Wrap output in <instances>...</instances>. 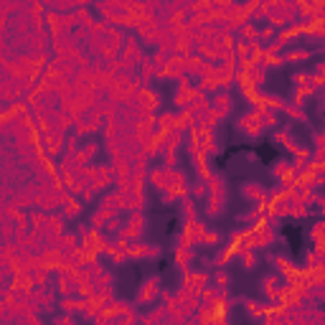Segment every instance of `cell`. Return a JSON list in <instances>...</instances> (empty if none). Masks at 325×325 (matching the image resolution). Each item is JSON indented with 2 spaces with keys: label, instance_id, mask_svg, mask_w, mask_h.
Wrapping results in <instances>:
<instances>
[{
  "label": "cell",
  "instance_id": "1",
  "mask_svg": "<svg viewBox=\"0 0 325 325\" xmlns=\"http://www.w3.org/2000/svg\"><path fill=\"white\" fill-rule=\"evenodd\" d=\"M239 130L241 132H247V135H259L262 130H264V122H262V112L259 109H254V112H249V114H244L241 119H239Z\"/></svg>",
  "mask_w": 325,
  "mask_h": 325
},
{
  "label": "cell",
  "instance_id": "2",
  "mask_svg": "<svg viewBox=\"0 0 325 325\" xmlns=\"http://www.w3.org/2000/svg\"><path fill=\"white\" fill-rule=\"evenodd\" d=\"M211 107H214V109H219V112L226 117V114L231 112L234 102H231V97H229L226 92H216V94H214V99H211Z\"/></svg>",
  "mask_w": 325,
  "mask_h": 325
},
{
  "label": "cell",
  "instance_id": "3",
  "mask_svg": "<svg viewBox=\"0 0 325 325\" xmlns=\"http://www.w3.org/2000/svg\"><path fill=\"white\" fill-rule=\"evenodd\" d=\"M241 193L249 198V201H267V191L257 183H244L241 186Z\"/></svg>",
  "mask_w": 325,
  "mask_h": 325
},
{
  "label": "cell",
  "instance_id": "4",
  "mask_svg": "<svg viewBox=\"0 0 325 325\" xmlns=\"http://www.w3.org/2000/svg\"><path fill=\"white\" fill-rule=\"evenodd\" d=\"M82 209H84V204H82V201H76V198H74V193H71V196L66 198V204L61 206V214H64L66 219H74V216H79V214H82Z\"/></svg>",
  "mask_w": 325,
  "mask_h": 325
},
{
  "label": "cell",
  "instance_id": "5",
  "mask_svg": "<svg viewBox=\"0 0 325 325\" xmlns=\"http://www.w3.org/2000/svg\"><path fill=\"white\" fill-rule=\"evenodd\" d=\"M155 295H157V279L152 277V279H147V282L142 285V290H140V302H150Z\"/></svg>",
  "mask_w": 325,
  "mask_h": 325
},
{
  "label": "cell",
  "instance_id": "6",
  "mask_svg": "<svg viewBox=\"0 0 325 325\" xmlns=\"http://www.w3.org/2000/svg\"><path fill=\"white\" fill-rule=\"evenodd\" d=\"M193 259V254H191V247H178V252H176V262L181 264V269H188V262Z\"/></svg>",
  "mask_w": 325,
  "mask_h": 325
},
{
  "label": "cell",
  "instance_id": "7",
  "mask_svg": "<svg viewBox=\"0 0 325 325\" xmlns=\"http://www.w3.org/2000/svg\"><path fill=\"white\" fill-rule=\"evenodd\" d=\"M282 112H285V114H290L292 119H300V122L305 119V114H302V112H300L295 104H287V102H285V109H282Z\"/></svg>",
  "mask_w": 325,
  "mask_h": 325
}]
</instances>
